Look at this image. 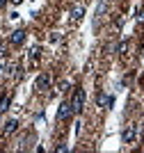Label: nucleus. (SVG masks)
I'll use <instances>...</instances> for the list:
<instances>
[{"label": "nucleus", "instance_id": "obj_13", "mask_svg": "<svg viewBox=\"0 0 144 153\" xmlns=\"http://www.w3.org/2000/svg\"><path fill=\"white\" fill-rule=\"evenodd\" d=\"M55 151H57V153H64V151H66V144H57Z\"/></svg>", "mask_w": 144, "mask_h": 153}, {"label": "nucleus", "instance_id": "obj_12", "mask_svg": "<svg viewBox=\"0 0 144 153\" xmlns=\"http://www.w3.org/2000/svg\"><path fill=\"white\" fill-rule=\"evenodd\" d=\"M126 48H128V44H126V41H121V44H119V46H117V53H124V51H126Z\"/></svg>", "mask_w": 144, "mask_h": 153}, {"label": "nucleus", "instance_id": "obj_8", "mask_svg": "<svg viewBox=\"0 0 144 153\" xmlns=\"http://www.w3.org/2000/svg\"><path fill=\"white\" fill-rule=\"evenodd\" d=\"M2 130H5L7 135H12V133H16V130H19V121H16V119H9V121H7L5 126H2Z\"/></svg>", "mask_w": 144, "mask_h": 153}, {"label": "nucleus", "instance_id": "obj_5", "mask_svg": "<svg viewBox=\"0 0 144 153\" xmlns=\"http://www.w3.org/2000/svg\"><path fill=\"white\" fill-rule=\"evenodd\" d=\"M96 105H98V108H112V105H114V96L101 91V94L96 96Z\"/></svg>", "mask_w": 144, "mask_h": 153}, {"label": "nucleus", "instance_id": "obj_4", "mask_svg": "<svg viewBox=\"0 0 144 153\" xmlns=\"http://www.w3.org/2000/svg\"><path fill=\"white\" fill-rule=\"evenodd\" d=\"M73 114V110H71V101H62L60 103V108H57V119L64 121V119H69Z\"/></svg>", "mask_w": 144, "mask_h": 153}, {"label": "nucleus", "instance_id": "obj_6", "mask_svg": "<svg viewBox=\"0 0 144 153\" xmlns=\"http://www.w3.org/2000/svg\"><path fill=\"white\" fill-rule=\"evenodd\" d=\"M23 41H25V30H14L9 34V44L12 46H21Z\"/></svg>", "mask_w": 144, "mask_h": 153}, {"label": "nucleus", "instance_id": "obj_7", "mask_svg": "<svg viewBox=\"0 0 144 153\" xmlns=\"http://www.w3.org/2000/svg\"><path fill=\"white\" fill-rule=\"evenodd\" d=\"M9 105H12V91H5L0 96V112H7Z\"/></svg>", "mask_w": 144, "mask_h": 153}, {"label": "nucleus", "instance_id": "obj_18", "mask_svg": "<svg viewBox=\"0 0 144 153\" xmlns=\"http://www.w3.org/2000/svg\"><path fill=\"white\" fill-rule=\"evenodd\" d=\"M103 2H112V0H103Z\"/></svg>", "mask_w": 144, "mask_h": 153}, {"label": "nucleus", "instance_id": "obj_9", "mask_svg": "<svg viewBox=\"0 0 144 153\" xmlns=\"http://www.w3.org/2000/svg\"><path fill=\"white\" fill-rule=\"evenodd\" d=\"M82 16H85V7H82V5H75L73 9H71V19H73V21H80Z\"/></svg>", "mask_w": 144, "mask_h": 153}, {"label": "nucleus", "instance_id": "obj_1", "mask_svg": "<svg viewBox=\"0 0 144 153\" xmlns=\"http://www.w3.org/2000/svg\"><path fill=\"white\" fill-rule=\"evenodd\" d=\"M85 89H73V98H71V110H73V114H80L82 110H85Z\"/></svg>", "mask_w": 144, "mask_h": 153}, {"label": "nucleus", "instance_id": "obj_2", "mask_svg": "<svg viewBox=\"0 0 144 153\" xmlns=\"http://www.w3.org/2000/svg\"><path fill=\"white\" fill-rule=\"evenodd\" d=\"M50 85H53V78H50V73H39L37 80H34V87H37L39 91L50 89Z\"/></svg>", "mask_w": 144, "mask_h": 153}, {"label": "nucleus", "instance_id": "obj_10", "mask_svg": "<svg viewBox=\"0 0 144 153\" xmlns=\"http://www.w3.org/2000/svg\"><path fill=\"white\" fill-rule=\"evenodd\" d=\"M28 57H30V62H37V59L41 57V48H39V46H34V48L30 51V55H28Z\"/></svg>", "mask_w": 144, "mask_h": 153}, {"label": "nucleus", "instance_id": "obj_17", "mask_svg": "<svg viewBox=\"0 0 144 153\" xmlns=\"http://www.w3.org/2000/svg\"><path fill=\"white\" fill-rule=\"evenodd\" d=\"M5 2H7V0H0V7H2V5H5Z\"/></svg>", "mask_w": 144, "mask_h": 153}, {"label": "nucleus", "instance_id": "obj_16", "mask_svg": "<svg viewBox=\"0 0 144 153\" xmlns=\"http://www.w3.org/2000/svg\"><path fill=\"white\" fill-rule=\"evenodd\" d=\"M21 2H23V0H12V5H21Z\"/></svg>", "mask_w": 144, "mask_h": 153}, {"label": "nucleus", "instance_id": "obj_3", "mask_svg": "<svg viewBox=\"0 0 144 153\" xmlns=\"http://www.w3.org/2000/svg\"><path fill=\"white\" fill-rule=\"evenodd\" d=\"M135 137H137V126H135V123H128V126L124 128V133H121V142H124V144H133Z\"/></svg>", "mask_w": 144, "mask_h": 153}, {"label": "nucleus", "instance_id": "obj_15", "mask_svg": "<svg viewBox=\"0 0 144 153\" xmlns=\"http://www.w3.org/2000/svg\"><path fill=\"white\" fill-rule=\"evenodd\" d=\"M60 39H62V37H60L57 32H53V34H50V41H60Z\"/></svg>", "mask_w": 144, "mask_h": 153}, {"label": "nucleus", "instance_id": "obj_11", "mask_svg": "<svg viewBox=\"0 0 144 153\" xmlns=\"http://www.w3.org/2000/svg\"><path fill=\"white\" fill-rule=\"evenodd\" d=\"M69 87H71V82H66V80H62V82L57 85V89H60V91H66Z\"/></svg>", "mask_w": 144, "mask_h": 153}, {"label": "nucleus", "instance_id": "obj_14", "mask_svg": "<svg viewBox=\"0 0 144 153\" xmlns=\"http://www.w3.org/2000/svg\"><path fill=\"white\" fill-rule=\"evenodd\" d=\"M137 23H144V9H140V12H137Z\"/></svg>", "mask_w": 144, "mask_h": 153}]
</instances>
